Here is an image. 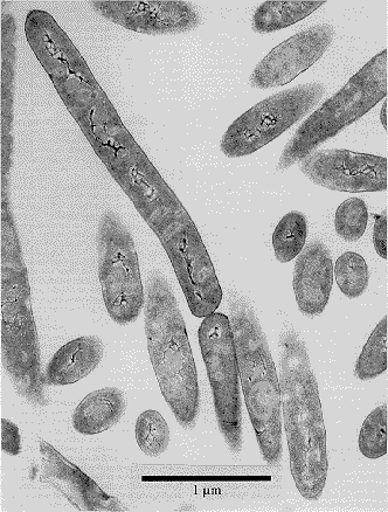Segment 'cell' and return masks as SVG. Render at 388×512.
<instances>
[{"instance_id":"obj_14","label":"cell","mask_w":388,"mask_h":512,"mask_svg":"<svg viewBox=\"0 0 388 512\" xmlns=\"http://www.w3.org/2000/svg\"><path fill=\"white\" fill-rule=\"evenodd\" d=\"M297 307L304 316L324 313L334 286V261L324 242L314 240L297 256L293 279Z\"/></svg>"},{"instance_id":"obj_5","label":"cell","mask_w":388,"mask_h":512,"mask_svg":"<svg viewBox=\"0 0 388 512\" xmlns=\"http://www.w3.org/2000/svg\"><path fill=\"white\" fill-rule=\"evenodd\" d=\"M230 322L237 350L242 393L263 460L270 466L283 459L280 379L265 331L251 300L231 293Z\"/></svg>"},{"instance_id":"obj_6","label":"cell","mask_w":388,"mask_h":512,"mask_svg":"<svg viewBox=\"0 0 388 512\" xmlns=\"http://www.w3.org/2000/svg\"><path fill=\"white\" fill-rule=\"evenodd\" d=\"M388 52H379L363 68L316 109L295 131L282 151L277 169L284 171L301 163L318 147L341 134L386 99Z\"/></svg>"},{"instance_id":"obj_20","label":"cell","mask_w":388,"mask_h":512,"mask_svg":"<svg viewBox=\"0 0 388 512\" xmlns=\"http://www.w3.org/2000/svg\"><path fill=\"white\" fill-rule=\"evenodd\" d=\"M334 276L341 292L350 300L362 296L370 283V269L362 255L345 252L336 261Z\"/></svg>"},{"instance_id":"obj_22","label":"cell","mask_w":388,"mask_h":512,"mask_svg":"<svg viewBox=\"0 0 388 512\" xmlns=\"http://www.w3.org/2000/svg\"><path fill=\"white\" fill-rule=\"evenodd\" d=\"M358 445L360 453L370 460L384 458L387 454V404L378 406L365 419Z\"/></svg>"},{"instance_id":"obj_26","label":"cell","mask_w":388,"mask_h":512,"mask_svg":"<svg viewBox=\"0 0 388 512\" xmlns=\"http://www.w3.org/2000/svg\"><path fill=\"white\" fill-rule=\"evenodd\" d=\"M380 121H381V124H383V127L385 128V130H387V100L386 99H385L383 108H381Z\"/></svg>"},{"instance_id":"obj_12","label":"cell","mask_w":388,"mask_h":512,"mask_svg":"<svg viewBox=\"0 0 388 512\" xmlns=\"http://www.w3.org/2000/svg\"><path fill=\"white\" fill-rule=\"evenodd\" d=\"M335 36V27L330 24H317L296 33L256 65L249 83L256 89L288 85L327 53Z\"/></svg>"},{"instance_id":"obj_17","label":"cell","mask_w":388,"mask_h":512,"mask_svg":"<svg viewBox=\"0 0 388 512\" xmlns=\"http://www.w3.org/2000/svg\"><path fill=\"white\" fill-rule=\"evenodd\" d=\"M327 4V0H269L255 10L252 29L268 34L301 22Z\"/></svg>"},{"instance_id":"obj_21","label":"cell","mask_w":388,"mask_h":512,"mask_svg":"<svg viewBox=\"0 0 388 512\" xmlns=\"http://www.w3.org/2000/svg\"><path fill=\"white\" fill-rule=\"evenodd\" d=\"M135 437L138 447L145 455L158 458L170 445L168 422L155 410L145 411L137 418Z\"/></svg>"},{"instance_id":"obj_13","label":"cell","mask_w":388,"mask_h":512,"mask_svg":"<svg viewBox=\"0 0 388 512\" xmlns=\"http://www.w3.org/2000/svg\"><path fill=\"white\" fill-rule=\"evenodd\" d=\"M40 482L48 484L82 512L129 511L119 498L106 493L92 477L47 441L40 442Z\"/></svg>"},{"instance_id":"obj_24","label":"cell","mask_w":388,"mask_h":512,"mask_svg":"<svg viewBox=\"0 0 388 512\" xmlns=\"http://www.w3.org/2000/svg\"><path fill=\"white\" fill-rule=\"evenodd\" d=\"M2 451L10 456L22 454V435L19 428L12 421L2 419Z\"/></svg>"},{"instance_id":"obj_8","label":"cell","mask_w":388,"mask_h":512,"mask_svg":"<svg viewBox=\"0 0 388 512\" xmlns=\"http://www.w3.org/2000/svg\"><path fill=\"white\" fill-rule=\"evenodd\" d=\"M200 350L209 376L218 427L228 449L240 454L244 447L240 372L230 318L214 313L198 331Z\"/></svg>"},{"instance_id":"obj_7","label":"cell","mask_w":388,"mask_h":512,"mask_svg":"<svg viewBox=\"0 0 388 512\" xmlns=\"http://www.w3.org/2000/svg\"><path fill=\"white\" fill-rule=\"evenodd\" d=\"M97 265L103 302L112 320L126 327L145 306V293L133 234L113 210L102 213L97 228Z\"/></svg>"},{"instance_id":"obj_4","label":"cell","mask_w":388,"mask_h":512,"mask_svg":"<svg viewBox=\"0 0 388 512\" xmlns=\"http://www.w3.org/2000/svg\"><path fill=\"white\" fill-rule=\"evenodd\" d=\"M144 329L152 368L166 404L180 426L193 430L200 413L197 366L175 292L158 269L148 279Z\"/></svg>"},{"instance_id":"obj_25","label":"cell","mask_w":388,"mask_h":512,"mask_svg":"<svg viewBox=\"0 0 388 512\" xmlns=\"http://www.w3.org/2000/svg\"><path fill=\"white\" fill-rule=\"evenodd\" d=\"M373 246L380 258L387 260V210L376 216L373 228Z\"/></svg>"},{"instance_id":"obj_19","label":"cell","mask_w":388,"mask_h":512,"mask_svg":"<svg viewBox=\"0 0 388 512\" xmlns=\"http://www.w3.org/2000/svg\"><path fill=\"white\" fill-rule=\"evenodd\" d=\"M387 315L374 328L356 363L355 375L363 382L376 379L387 371Z\"/></svg>"},{"instance_id":"obj_15","label":"cell","mask_w":388,"mask_h":512,"mask_svg":"<svg viewBox=\"0 0 388 512\" xmlns=\"http://www.w3.org/2000/svg\"><path fill=\"white\" fill-rule=\"evenodd\" d=\"M105 356V344L97 336H80L61 347L44 371L47 387L68 386L94 372Z\"/></svg>"},{"instance_id":"obj_18","label":"cell","mask_w":388,"mask_h":512,"mask_svg":"<svg viewBox=\"0 0 388 512\" xmlns=\"http://www.w3.org/2000/svg\"><path fill=\"white\" fill-rule=\"evenodd\" d=\"M309 234L308 219L300 211H291L277 224L273 233L275 258L281 264H288L300 255L306 247Z\"/></svg>"},{"instance_id":"obj_9","label":"cell","mask_w":388,"mask_h":512,"mask_svg":"<svg viewBox=\"0 0 388 512\" xmlns=\"http://www.w3.org/2000/svg\"><path fill=\"white\" fill-rule=\"evenodd\" d=\"M325 92L322 82H310L269 96L228 127L221 151L228 158L255 154L313 112Z\"/></svg>"},{"instance_id":"obj_2","label":"cell","mask_w":388,"mask_h":512,"mask_svg":"<svg viewBox=\"0 0 388 512\" xmlns=\"http://www.w3.org/2000/svg\"><path fill=\"white\" fill-rule=\"evenodd\" d=\"M280 390L291 475L303 498L318 501L328 481L329 459L320 389L306 342L293 327L280 337Z\"/></svg>"},{"instance_id":"obj_11","label":"cell","mask_w":388,"mask_h":512,"mask_svg":"<svg viewBox=\"0 0 388 512\" xmlns=\"http://www.w3.org/2000/svg\"><path fill=\"white\" fill-rule=\"evenodd\" d=\"M89 4L109 22L148 36L187 33L203 23L196 6L184 0H95Z\"/></svg>"},{"instance_id":"obj_16","label":"cell","mask_w":388,"mask_h":512,"mask_svg":"<svg viewBox=\"0 0 388 512\" xmlns=\"http://www.w3.org/2000/svg\"><path fill=\"white\" fill-rule=\"evenodd\" d=\"M126 411V394L117 387H103L89 393L75 408L73 428L82 435L101 434L119 424Z\"/></svg>"},{"instance_id":"obj_1","label":"cell","mask_w":388,"mask_h":512,"mask_svg":"<svg viewBox=\"0 0 388 512\" xmlns=\"http://www.w3.org/2000/svg\"><path fill=\"white\" fill-rule=\"evenodd\" d=\"M85 136L161 241L191 314L205 318L216 313L224 293L202 235L175 191L124 127L120 115L110 116Z\"/></svg>"},{"instance_id":"obj_3","label":"cell","mask_w":388,"mask_h":512,"mask_svg":"<svg viewBox=\"0 0 388 512\" xmlns=\"http://www.w3.org/2000/svg\"><path fill=\"white\" fill-rule=\"evenodd\" d=\"M2 364L15 391L33 407H48L29 272L10 204L3 203Z\"/></svg>"},{"instance_id":"obj_10","label":"cell","mask_w":388,"mask_h":512,"mask_svg":"<svg viewBox=\"0 0 388 512\" xmlns=\"http://www.w3.org/2000/svg\"><path fill=\"white\" fill-rule=\"evenodd\" d=\"M300 169L322 188L350 193L387 191V158L345 149L316 150Z\"/></svg>"},{"instance_id":"obj_23","label":"cell","mask_w":388,"mask_h":512,"mask_svg":"<svg viewBox=\"0 0 388 512\" xmlns=\"http://www.w3.org/2000/svg\"><path fill=\"white\" fill-rule=\"evenodd\" d=\"M369 224V209L363 199L350 198L339 205L335 214V231L348 242L363 238Z\"/></svg>"}]
</instances>
